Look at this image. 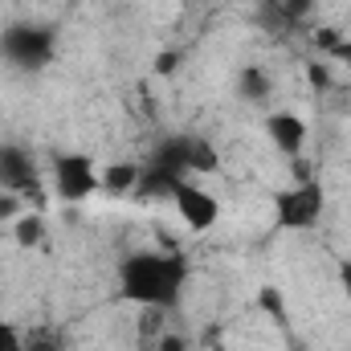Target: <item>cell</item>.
<instances>
[{"label": "cell", "mask_w": 351, "mask_h": 351, "mask_svg": "<svg viewBox=\"0 0 351 351\" xmlns=\"http://www.w3.org/2000/svg\"><path fill=\"white\" fill-rule=\"evenodd\" d=\"M188 262L184 254H164V250H139L127 254L114 269V294L119 302L143 306V311H168L184 298L188 286Z\"/></svg>", "instance_id": "cell-1"}, {"label": "cell", "mask_w": 351, "mask_h": 351, "mask_svg": "<svg viewBox=\"0 0 351 351\" xmlns=\"http://www.w3.org/2000/svg\"><path fill=\"white\" fill-rule=\"evenodd\" d=\"M58 53V37L49 25H37V21H16L0 33V58L21 70V74H41Z\"/></svg>", "instance_id": "cell-3"}, {"label": "cell", "mask_w": 351, "mask_h": 351, "mask_svg": "<svg viewBox=\"0 0 351 351\" xmlns=\"http://www.w3.org/2000/svg\"><path fill=\"white\" fill-rule=\"evenodd\" d=\"M172 70H180V53L168 49V53H160V58H156V74H172Z\"/></svg>", "instance_id": "cell-18"}, {"label": "cell", "mask_w": 351, "mask_h": 351, "mask_svg": "<svg viewBox=\"0 0 351 351\" xmlns=\"http://www.w3.org/2000/svg\"><path fill=\"white\" fill-rule=\"evenodd\" d=\"M49 176H53V192L66 204H78L102 188V168L90 160L86 152H53L49 160Z\"/></svg>", "instance_id": "cell-4"}, {"label": "cell", "mask_w": 351, "mask_h": 351, "mask_svg": "<svg viewBox=\"0 0 351 351\" xmlns=\"http://www.w3.org/2000/svg\"><path fill=\"white\" fill-rule=\"evenodd\" d=\"M196 4H204V0H196Z\"/></svg>", "instance_id": "cell-21"}, {"label": "cell", "mask_w": 351, "mask_h": 351, "mask_svg": "<svg viewBox=\"0 0 351 351\" xmlns=\"http://www.w3.org/2000/svg\"><path fill=\"white\" fill-rule=\"evenodd\" d=\"M160 351H188V339L184 335H164L160 339Z\"/></svg>", "instance_id": "cell-19"}, {"label": "cell", "mask_w": 351, "mask_h": 351, "mask_svg": "<svg viewBox=\"0 0 351 351\" xmlns=\"http://www.w3.org/2000/svg\"><path fill=\"white\" fill-rule=\"evenodd\" d=\"M12 241H16L21 250H37V245L45 241V213H37V208L21 213V217L12 221Z\"/></svg>", "instance_id": "cell-10"}, {"label": "cell", "mask_w": 351, "mask_h": 351, "mask_svg": "<svg viewBox=\"0 0 351 351\" xmlns=\"http://www.w3.org/2000/svg\"><path fill=\"white\" fill-rule=\"evenodd\" d=\"M0 351H25V331L16 323H4L0 319Z\"/></svg>", "instance_id": "cell-13"}, {"label": "cell", "mask_w": 351, "mask_h": 351, "mask_svg": "<svg viewBox=\"0 0 351 351\" xmlns=\"http://www.w3.org/2000/svg\"><path fill=\"white\" fill-rule=\"evenodd\" d=\"M25 351H66V343L58 331H33L25 335Z\"/></svg>", "instance_id": "cell-12"}, {"label": "cell", "mask_w": 351, "mask_h": 351, "mask_svg": "<svg viewBox=\"0 0 351 351\" xmlns=\"http://www.w3.org/2000/svg\"><path fill=\"white\" fill-rule=\"evenodd\" d=\"M176 147H180V164L188 180L192 176H217L221 172V156L208 139H196V135H176Z\"/></svg>", "instance_id": "cell-8"}, {"label": "cell", "mask_w": 351, "mask_h": 351, "mask_svg": "<svg viewBox=\"0 0 351 351\" xmlns=\"http://www.w3.org/2000/svg\"><path fill=\"white\" fill-rule=\"evenodd\" d=\"M258 302H262V311H265V315H282V290L265 286L262 294H258Z\"/></svg>", "instance_id": "cell-16"}, {"label": "cell", "mask_w": 351, "mask_h": 351, "mask_svg": "<svg viewBox=\"0 0 351 351\" xmlns=\"http://www.w3.org/2000/svg\"><path fill=\"white\" fill-rule=\"evenodd\" d=\"M172 204H176V213H180V221L192 233H208V229L221 225V196L208 192V188H200V184H192V180H184L172 192Z\"/></svg>", "instance_id": "cell-6"}, {"label": "cell", "mask_w": 351, "mask_h": 351, "mask_svg": "<svg viewBox=\"0 0 351 351\" xmlns=\"http://www.w3.org/2000/svg\"><path fill=\"white\" fill-rule=\"evenodd\" d=\"M274 204V229L282 233H315L327 217V188L319 176L306 180H290L286 188H278L269 196Z\"/></svg>", "instance_id": "cell-2"}, {"label": "cell", "mask_w": 351, "mask_h": 351, "mask_svg": "<svg viewBox=\"0 0 351 351\" xmlns=\"http://www.w3.org/2000/svg\"><path fill=\"white\" fill-rule=\"evenodd\" d=\"M41 164H37V156L29 152V147H21V143H4L0 147V192H12V196H21V200H33V204H41Z\"/></svg>", "instance_id": "cell-5"}, {"label": "cell", "mask_w": 351, "mask_h": 351, "mask_svg": "<svg viewBox=\"0 0 351 351\" xmlns=\"http://www.w3.org/2000/svg\"><path fill=\"white\" fill-rule=\"evenodd\" d=\"M21 204H25L21 196H12V192H0V221H8V225H12V221H16V217L25 213Z\"/></svg>", "instance_id": "cell-14"}, {"label": "cell", "mask_w": 351, "mask_h": 351, "mask_svg": "<svg viewBox=\"0 0 351 351\" xmlns=\"http://www.w3.org/2000/svg\"><path fill=\"white\" fill-rule=\"evenodd\" d=\"M311 8H315V0H282V16L286 21H302Z\"/></svg>", "instance_id": "cell-15"}, {"label": "cell", "mask_w": 351, "mask_h": 351, "mask_svg": "<svg viewBox=\"0 0 351 351\" xmlns=\"http://www.w3.org/2000/svg\"><path fill=\"white\" fill-rule=\"evenodd\" d=\"M335 274H339V286H343V298H348V306H351V258H339V265H335Z\"/></svg>", "instance_id": "cell-17"}, {"label": "cell", "mask_w": 351, "mask_h": 351, "mask_svg": "<svg viewBox=\"0 0 351 351\" xmlns=\"http://www.w3.org/2000/svg\"><path fill=\"white\" fill-rule=\"evenodd\" d=\"M269 90H274V82L265 78V70H258V66L241 70V78H237V94H241L245 102H265Z\"/></svg>", "instance_id": "cell-11"}, {"label": "cell", "mask_w": 351, "mask_h": 351, "mask_svg": "<svg viewBox=\"0 0 351 351\" xmlns=\"http://www.w3.org/2000/svg\"><path fill=\"white\" fill-rule=\"evenodd\" d=\"M262 131L282 160H298L306 152V143H311V127H306V119L298 110H269L262 119Z\"/></svg>", "instance_id": "cell-7"}, {"label": "cell", "mask_w": 351, "mask_h": 351, "mask_svg": "<svg viewBox=\"0 0 351 351\" xmlns=\"http://www.w3.org/2000/svg\"><path fill=\"white\" fill-rule=\"evenodd\" d=\"M135 184H139V164L114 160V164L102 168V188H98V192H106V196H131Z\"/></svg>", "instance_id": "cell-9"}, {"label": "cell", "mask_w": 351, "mask_h": 351, "mask_svg": "<svg viewBox=\"0 0 351 351\" xmlns=\"http://www.w3.org/2000/svg\"><path fill=\"white\" fill-rule=\"evenodd\" d=\"M311 82H315V90L331 86V78H327V70H323V66H311Z\"/></svg>", "instance_id": "cell-20"}]
</instances>
